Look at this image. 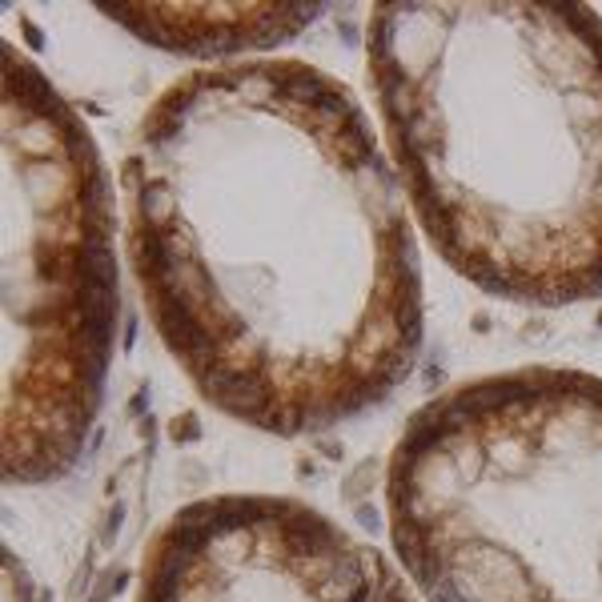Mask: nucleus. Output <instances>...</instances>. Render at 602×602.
I'll return each mask as SVG.
<instances>
[{
  "instance_id": "f257e3e1",
  "label": "nucleus",
  "mask_w": 602,
  "mask_h": 602,
  "mask_svg": "<svg viewBox=\"0 0 602 602\" xmlns=\"http://www.w3.org/2000/svg\"><path fill=\"white\" fill-rule=\"evenodd\" d=\"M121 193L149 322L221 414L322 434L414 374L402 181L338 77L293 57L185 73L145 109Z\"/></svg>"
},
{
  "instance_id": "f03ea898",
  "label": "nucleus",
  "mask_w": 602,
  "mask_h": 602,
  "mask_svg": "<svg viewBox=\"0 0 602 602\" xmlns=\"http://www.w3.org/2000/svg\"><path fill=\"white\" fill-rule=\"evenodd\" d=\"M366 65L438 257L522 306L602 297V17L538 0H382Z\"/></svg>"
},
{
  "instance_id": "7ed1b4c3",
  "label": "nucleus",
  "mask_w": 602,
  "mask_h": 602,
  "mask_svg": "<svg viewBox=\"0 0 602 602\" xmlns=\"http://www.w3.org/2000/svg\"><path fill=\"white\" fill-rule=\"evenodd\" d=\"M422 602H602V378L522 366L418 406L386 466Z\"/></svg>"
},
{
  "instance_id": "20e7f679",
  "label": "nucleus",
  "mask_w": 602,
  "mask_h": 602,
  "mask_svg": "<svg viewBox=\"0 0 602 602\" xmlns=\"http://www.w3.org/2000/svg\"><path fill=\"white\" fill-rule=\"evenodd\" d=\"M5 374L0 466L69 474L97 422L117 334L113 205L97 141L49 77L5 45Z\"/></svg>"
},
{
  "instance_id": "39448f33",
  "label": "nucleus",
  "mask_w": 602,
  "mask_h": 602,
  "mask_svg": "<svg viewBox=\"0 0 602 602\" xmlns=\"http://www.w3.org/2000/svg\"><path fill=\"white\" fill-rule=\"evenodd\" d=\"M386 554L281 494H209L149 542L133 602H370Z\"/></svg>"
},
{
  "instance_id": "423d86ee",
  "label": "nucleus",
  "mask_w": 602,
  "mask_h": 602,
  "mask_svg": "<svg viewBox=\"0 0 602 602\" xmlns=\"http://www.w3.org/2000/svg\"><path fill=\"white\" fill-rule=\"evenodd\" d=\"M109 21L133 37L189 53L225 57L245 49H269L306 29L322 5H101Z\"/></svg>"
},
{
  "instance_id": "0eeeda50",
  "label": "nucleus",
  "mask_w": 602,
  "mask_h": 602,
  "mask_svg": "<svg viewBox=\"0 0 602 602\" xmlns=\"http://www.w3.org/2000/svg\"><path fill=\"white\" fill-rule=\"evenodd\" d=\"M370 602H422V598L414 594V586H410V582L398 574V566H394V570L382 578V586L370 594Z\"/></svg>"
}]
</instances>
